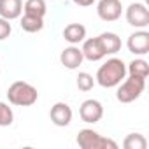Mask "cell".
Wrapping results in <instances>:
<instances>
[{
	"label": "cell",
	"instance_id": "obj_13",
	"mask_svg": "<svg viewBox=\"0 0 149 149\" xmlns=\"http://www.w3.org/2000/svg\"><path fill=\"white\" fill-rule=\"evenodd\" d=\"M63 39L68 44H79L86 39V26L81 23H70L63 28Z\"/></svg>",
	"mask_w": 149,
	"mask_h": 149
},
{
	"label": "cell",
	"instance_id": "obj_19",
	"mask_svg": "<svg viewBox=\"0 0 149 149\" xmlns=\"http://www.w3.org/2000/svg\"><path fill=\"white\" fill-rule=\"evenodd\" d=\"M13 121H14L13 109L6 102H0V126H11Z\"/></svg>",
	"mask_w": 149,
	"mask_h": 149
},
{
	"label": "cell",
	"instance_id": "obj_20",
	"mask_svg": "<svg viewBox=\"0 0 149 149\" xmlns=\"http://www.w3.org/2000/svg\"><path fill=\"white\" fill-rule=\"evenodd\" d=\"M95 86V79L91 74L88 72H79V76H77V88L81 91H91Z\"/></svg>",
	"mask_w": 149,
	"mask_h": 149
},
{
	"label": "cell",
	"instance_id": "obj_7",
	"mask_svg": "<svg viewBox=\"0 0 149 149\" xmlns=\"http://www.w3.org/2000/svg\"><path fill=\"white\" fill-rule=\"evenodd\" d=\"M79 116L84 123H90V125H95L102 119L104 116V105L95 100V98H90V100H84L79 107Z\"/></svg>",
	"mask_w": 149,
	"mask_h": 149
},
{
	"label": "cell",
	"instance_id": "obj_12",
	"mask_svg": "<svg viewBox=\"0 0 149 149\" xmlns=\"http://www.w3.org/2000/svg\"><path fill=\"white\" fill-rule=\"evenodd\" d=\"M23 13V0H0V18L18 19Z\"/></svg>",
	"mask_w": 149,
	"mask_h": 149
},
{
	"label": "cell",
	"instance_id": "obj_16",
	"mask_svg": "<svg viewBox=\"0 0 149 149\" xmlns=\"http://www.w3.org/2000/svg\"><path fill=\"white\" fill-rule=\"evenodd\" d=\"M126 72L130 74V76H139V77H144L147 79L149 76V63L142 58H135L133 61H130L126 65Z\"/></svg>",
	"mask_w": 149,
	"mask_h": 149
},
{
	"label": "cell",
	"instance_id": "obj_9",
	"mask_svg": "<svg viewBox=\"0 0 149 149\" xmlns=\"http://www.w3.org/2000/svg\"><path fill=\"white\" fill-rule=\"evenodd\" d=\"M84 56H83V51L81 47H77L76 44H70L68 47H65L60 54V61L65 68L68 70H74V68H77L81 63H83Z\"/></svg>",
	"mask_w": 149,
	"mask_h": 149
},
{
	"label": "cell",
	"instance_id": "obj_6",
	"mask_svg": "<svg viewBox=\"0 0 149 149\" xmlns=\"http://www.w3.org/2000/svg\"><path fill=\"white\" fill-rule=\"evenodd\" d=\"M97 14L102 21H107V23L118 21L123 14L121 0H100L97 4Z\"/></svg>",
	"mask_w": 149,
	"mask_h": 149
},
{
	"label": "cell",
	"instance_id": "obj_21",
	"mask_svg": "<svg viewBox=\"0 0 149 149\" xmlns=\"http://www.w3.org/2000/svg\"><path fill=\"white\" fill-rule=\"evenodd\" d=\"M11 32H13V28H11L9 19L0 18V40H6V39L11 35Z\"/></svg>",
	"mask_w": 149,
	"mask_h": 149
},
{
	"label": "cell",
	"instance_id": "obj_3",
	"mask_svg": "<svg viewBox=\"0 0 149 149\" xmlns=\"http://www.w3.org/2000/svg\"><path fill=\"white\" fill-rule=\"evenodd\" d=\"M118 91H116V98L121 104H130L135 102L146 90V79L139 77V76H130L128 79L125 77L119 84H118Z\"/></svg>",
	"mask_w": 149,
	"mask_h": 149
},
{
	"label": "cell",
	"instance_id": "obj_10",
	"mask_svg": "<svg viewBox=\"0 0 149 149\" xmlns=\"http://www.w3.org/2000/svg\"><path fill=\"white\" fill-rule=\"evenodd\" d=\"M49 118L56 126H68L72 121V109L65 102H56L49 111Z\"/></svg>",
	"mask_w": 149,
	"mask_h": 149
},
{
	"label": "cell",
	"instance_id": "obj_14",
	"mask_svg": "<svg viewBox=\"0 0 149 149\" xmlns=\"http://www.w3.org/2000/svg\"><path fill=\"white\" fill-rule=\"evenodd\" d=\"M98 40L104 47V53L105 56L107 54H116L119 49H121V39L114 33V32H104L98 35Z\"/></svg>",
	"mask_w": 149,
	"mask_h": 149
},
{
	"label": "cell",
	"instance_id": "obj_18",
	"mask_svg": "<svg viewBox=\"0 0 149 149\" xmlns=\"http://www.w3.org/2000/svg\"><path fill=\"white\" fill-rule=\"evenodd\" d=\"M123 147L125 149H146L147 140H146V137L142 133H130L123 140Z\"/></svg>",
	"mask_w": 149,
	"mask_h": 149
},
{
	"label": "cell",
	"instance_id": "obj_22",
	"mask_svg": "<svg viewBox=\"0 0 149 149\" xmlns=\"http://www.w3.org/2000/svg\"><path fill=\"white\" fill-rule=\"evenodd\" d=\"M74 4H77V6H81V7H90V6H93L97 0H72Z\"/></svg>",
	"mask_w": 149,
	"mask_h": 149
},
{
	"label": "cell",
	"instance_id": "obj_8",
	"mask_svg": "<svg viewBox=\"0 0 149 149\" xmlns=\"http://www.w3.org/2000/svg\"><path fill=\"white\" fill-rule=\"evenodd\" d=\"M126 46H128V51L133 53L135 56H144L149 53V33L142 28L135 33H132L126 40Z\"/></svg>",
	"mask_w": 149,
	"mask_h": 149
},
{
	"label": "cell",
	"instance_id": "obj_17",
	"mask_svg": "<svg viewBox=\"0 0 149 149\" xmlns=\"http://www.w3.org/2000/svg\"><path fill=\"white\" fill-rule=\"evenodd\" d=\"M23 13L25 14H32V16H39L44 18L47 13V6L44 0H26L23 4Z\"/></svg>",
	"mask_w": 149,
	"mask_h": 149
},
{
	"label": "cell",
	"instance_id": "obj_2",
	"mask_svg": "<svg viewBox=\"0 0 149 149\" xmlns=\"http://www.w3.org/2000/svg\"><path fill=\"white\" fill-rule=\"evenodd\" d=\"M37 98H39L37 88L25 81H16L7 90V100L18 107H30L37 102Z\"/></svg>",
	"mask_w": 149,
	"mask_h": 149
},
{
	"label": "cell",
	"instance_id": "obj_4",
	"mask_svg": "<svg viewBox=\"0 0 149 149\" xmlns=\"http://www.w3.org/2000/svg\"><path fill=\"white\" fill-rule=\"evenodd\" d=\"M76 142L81 149H118V142H114L109 137L100 135L98 132H95L91 128L79 130Z\"/></svg>",
	"mask_w": 149,
	"mask_h": 149
},
{
	"label": "cell",
	"instance_id": "obj_11",
	"mask_svg": "<svg viewBox=\"0 0 149 149\" xmlns=\"http://www.w3.org/2000/svg\"><path fill=\"white\" fill-rule=\"evenodd\" d=\"M83 42H84V44H83L81 51H83L84 60H90V61H100V60L105 56L104 47H102V44H100L98 37H93V39H84Z\"/></svg>",
	"mask_w": 149,
	"mask_h": 149
},
{
	"label": "cell",
	"instance_id": "obj_5",
	"mask_svg": "<svg viewBox=\"0 0 149 149\" xmlns=\"http://www.w3.org/2000/svg\"><path fill=\"white\" fill-rule=\"evenodd\" d=\"M125 16H126L128 25H132L133 28L142 30V28L149 26V9H147L146 4H142V2H133V4H130V6L126 7Z\"/></svg>",
	"mask_w": 149,
	"mask_h": 149
},
{
	"label": "cell",
	"instance_id": "obj_15",
	"mask_svg": "<svg viewBox=\"0 0 149 149\" xmlns=\"http://www.w3.org/2000/svg\"><path fill=\"white\" fill-rule=\"evenodd\" d=\"M19 26L28 33H37L44 28V18L32 16V14H23L21 21H19Z\"/></svg>",
	"mask_w": 149,
	"mask_h": 149
},
{
	"label": "cell",
	"instance_id": "obj_1",
	"mask_svg": "<svg viewBox=\"0 0 149 149\" xmlns=\"http://www.w3.org/2000/svg\"><path fill=\"white\" fill-rule=\"evenodd\" d=\"M126 77V63L121 58H109L104 65L98 67L95 83L102 88H116Z\"/></svg>",
	"mask_w": 149,
	"mask_h": 149
}]
</instances>
